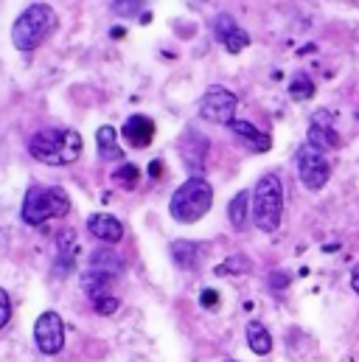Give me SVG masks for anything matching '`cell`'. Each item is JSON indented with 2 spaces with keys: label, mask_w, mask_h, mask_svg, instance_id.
Wrapping results in <instances>:
<instances>
[{
  "label": "cell",
  "mask_w": 359,
  "mask_h": 362,
  "mask_svg": "<svg viewBox=\"0 0 359 362\" xmlns=\"http://www.w3.org/2000/svg\"><path fill=\"white\" fill-rule=\"evenodd\" d=\"M141 6H143V0H112V11L118 17H135L141 11Z\"/></svg>",
  "instance_id": "7402d4cb"
},
{
  "label": "cell",
  "mask_w": 359,
  "mask_h": 362,
  "mask_svg": "<svg viewBox=\"0 0 359 362\" xmlns=\"http://www.w3.org/2000/svg\"><path fill=\"white\" fill-rule=\"evenodd\" d=\"M73 256H76V236L68 230L59 236V270H73Z\"/></svg>",
  "instance_id": "d6986e66"
},
{
  "label": "cell",
  "mask_w": 359,
  "mask_h": 362,
  "mask_svg": "<svg viewBox=\"0 0 359 362\" xmlns=\"http://www.w3.org/2000/svg\"><path fill=\"white\" fill-rule=\"evenodd\" d=\"M236 95L228 90V88H222V85H213V88H208V93L202 95V104H199V115L205 118V121H213V124H233L236 118Z\"/></svg>",
  "instance_id": "ba28073f"
},
{
  "label": "cell",
  "mask_w": 359,
  "mask_h": 362,
  "mask_svg": "<svg viewBox=\"0 0 359 362\" xmlns=\"http://www.w3.org/2000/svg\"><path fill=\"white\" fill-rule=\"evenodd\" d=\"M71 211V199L65 194V188L59 185H31L25 191L20 216L25 225H42L48 219H59Z\"/></svg>",
  "instance_id": "3957f363"
},
{
  "label": "cell",
  "mask_w": 359,
  "mask_h": 362,
  "mask_svg": "<svg viewBox=\"0 0 359 362\" xmlns=\"http://www.w3.org/2000/svg\"><path fill=\"white\" fill-rule=\"evenodd\" d=\"M281 214H283V185L278 175H264L253 191V222L259 230L272 233L281 225Z\"/></svg>",
  "instance_id": "5b68a950"
},
{
  "label": "cell",
  "mask_w": 359,
  "mask_h": 362,
  "mask_svg": "<svg viewBox=\"0 0 359 362\" xmlns=\"http://www.w3.org/2000/svg\"><path fill=\"white\" fill-rule=\"evenodd\" d=\"M247 346H250V351L253 354H259V357H267L269 351H272V337H269V332L261 326V323H247Z\"/></svg>",
  "instance_id": "2e32d148"
},
{
  "label": "cell",
  "mask_w": 359,
  "mask_h": 362,
  "mask_svg": "<svg viewBox=\"0 0 359 362\" xmlns=\"http://www.w3.org/2000/svg\"><path fill=\"white\" fill-rule=\"evenodd\" d=\"M250 270V262L245 259V256H233V259H228L222 267H216L219 275H230V272H247Z\"/></svg>",
  "instance_id": "603a6c76"
},
{
  "label": "cell",
  "mask_w": 359,
  "mask_h": 362,
  "mask_svg": "<svg viewBox=\"0 0 359 362\" xmlns=\"http://www.w3.org/2000/svg\"><path fill=\"white\" fill-rule=\"evenodd\" d=\"M172 256H175V262H177L182 270H191V267L196 264V259H199V247H196L194 242L180 239V242L172 245Z\"/></svg>",
  "instance_id": "ac0fdd59"
},
{
  "label": "cell",
  "mask_w": 359,
  "mask_h": 362,
  "mask_svg": "<svg viewBox=\"0 0 359 362\" xmlns=\"http://www.w3.org/2000/svg\"><path fill=\"white\" fill-rule=\"evenodd\" d=\"M211 205H213V188H211V182L205 180V177H188L172 194L169 211H172V216L177 222L191 225V222L202 219L211 211Z\"/></svg>",
  "instance_id": "277c9868"
},
{
  "label": "cell",
  "mask_w": 359,
  "mask_h": 362,
  "mask_svg": "<svg viewBox=\"0 0 359 362\" xmlns=\"http://www.w3.org/2000/svg\"><path fill=\"white\" fill-rule=\"evenodd\" d=\"M289 95H292L295 101H306V98H312V95H314V82H312V76L298 74V76L292 79V85H289Z\"/></svg>",
  "instance_id": "ffe728a7"
},
{
  "label": "cell",
  "mask_w": 359,
  "mask_h": 362,
  "mask_svg": "<svg viewBox=\"0 0 359 362\" xmlns=\"http://www.w3.org/2000/svg\"><path fill=\"white\" fill-rule=\"evenodd\" d=\"M124 138H126L135 149L149 146L152 138H155V121H152L149 115H132V118H126V124H124Z\"/></svg>",
  "instance_id": "7c38bea8"
},
{
  "label": "cell",
  "mask_w": 359,
  "mask_h": 362,
  "mask_svg": "<svg viewBox=\"0 0 359 362\" xmlns=\"http://www.w3.org/2000/svg\"><path fill=\"white\" fill-rule=\"evenodd\" d=\"M28 152L45 166H68L82 155V135L76 129H42L28 141Z\"/></svg>",
  "instance_id": "6da1fadb"
},
{
  "label": "cell",
  "mask_w": 359,
  "mask_h": 362,
  "mask_svg": "<svg viewBox=\"0 0 359 362\" xmlns=\"http://www.w3.org/2000/svg\"><path fill=\"white\" fill-rule=\"evenodd\" d=\"M34 343L42 354L54 357L65 349V323L57 312H42L34 323Z\"/></svg>",
  "instance_id": "9c48e42d"
},
{
  "label": "cell",
  "mask_w": 359,
  "mask_h": 362,
  "mask_svg": "<svg viewBox=\"0 0 359 362\" xmlns=\"http://www.w3.org/2000/svg\"><path fill=\"white\" fill-rule=\"evenodd\" d=\"M230 129H233V135H236V138H242L253 152H267L269 146H272V141H269L267 132L256 129L250 121H233V124H230Z\"/></svg>",
  "instance_id": "5bb4252c"
},
{
  "label": "cell",
  "mask_w": 359,
  "mask_h": 362,
  "mask_svg": "<svg viewBox=\"0 0 359 362\" xmlns=\"http://www.w3.org/2000/svg\"><path fill=\"white\" fill-rule=\"evenodd\" d=\"M228 362H233V360H228Z\"/></svg>",
  "instance_id": "f1b7e54d"
},
{
  "label": "cell",
  "mask_w": 359,
  "mask_h": 362,
  "mask_svg": "<svg viewBox=\"0 0 359 362\" xmlns=\"http://www.w3.org/2000/svg\"><path fill=\"white\" fill-rule=\"evenodd\" d=\"M112 180L121 182L124 188H135L138 180H141V172H138V166H135V163H124V166L112 175Z\"/></svg>",
  "instance_id": "44dd1931"
},
{
  "label": "cell",
  "mask_w": 359,
  "mask_h": 362,
  "mask_svg": "<svg viewBox=\"0 0 359 362\" xmlns=\"http://www.w3.org/2000/svg\"><path fill=\"white\" fill-rule=\"evenodd\" d=\"M298 177L309 191H320L331 177V166L326 160V152H320L312 144L300 146V152H298Z\"/></svg>",
  "instance_id": "52a82bcc"
},
{
  "label": "cell",
  "mask_w": 359,
  "mask_h": 362,
  "mask_svg": "<svg viewBox=\"0 0 359 362\" xmlns=\"http://www.w3.org/2000/svg\"><path fill=\"white\" fill-rule=\"evenodd\" d=\"M8 317H11V300H8V292L0 289V329L8 323Z\"/></svg>",
  "instance_id": "d4e9b609"
},
{
  "label": "cell",
  "mask_w": 359,
  "mask_h": 362,
  "mask_svg": "<svg viewBox=\"0 0 359 362\" xmlns=\"http://www.w3.org/2000/svg\"><path fill=\"white\" fill-rule=\"evenodd\" d=\"M149 172H152V177H160V172H163V166H160V160H155V163L149 166Z\"/></svg>",
  "instance_id": "83f0119b"
},
{
  "label": "cell",
  "mask_w": 359,
  "mask_h": 362,
  "mask_svg": "<svg viewBox=\"0 0 359 362\" xmlns=\"http://www.w3.org/2000/svg\"><path fill=\"white\" fill-rule=\"evenodd\" d=\"M95 144H98V155H101L104 160H124V152H121V146H118V132H115L110 124L98 127Z\"/></svg>",
  "instance_id": "9a60e30c"
},
{
  "label": "cell",
  "mask_w": 359,
  "mask_h": 362,
  "mask_svg": "<svg viewBox=\"0 0 359 362\" xmlns=\"http://www.w3.org/2000/svg\"><path fill=\"white\" fill-rule=\"evenodd\" d=\"M88 230L98 242H107V245H115L124 236V225L110 214H93L88 219Z\"/></svg>",
  "instance_id": "4fadbf2b"
},
{
  "label": "cell",
  "mask_w": 359,
  "mask_h": 362,
  "mask_svg": "<svg viewBox=\"0 0 359 362\" xmlns=\"http://www.w3.org/2000/svg\"><path fill=\"white\" fill-rule=\"evenodd\" d=\"M124 270V262L112 253V250H95L90 256V264L82 275V286L90 298L107 295V286L112 284V278H118Z\"/></svg>",
  "instance_id": "8992f818"
},
{
  "label": "cell",
  "mask_w": 359,
  "mask_h": 362,
  "mask_svg": "<svg viewBox=\"0 0 359 362\" xmlns=\"http://www.w3.org/2000/svg\"><path fill=\"white\" fill-rule=\"evenodd\" d=\"M351 289L359 295V264L354 267V272H351Z\"/></svg>",
  "instance_id": "4316f807"
},
{
  "label": "cell",
  "mask_w": 359,
  "mask_h": 362,
  "mask_svg": "<svg viewBox=\"0 0 359 362\" xmlns=\"http://www.w3.org/2000/svg\"><path fill=\"white\" fill-rule=\"evenodd\" d=\"M57 25V11L48 6V3H31L11 25V42L14 48L20 51H34L40 48L48 34L54 31Z\"/></svg>",
  "instance_id": "7a4b0ae2"
},
{
  "label": "cell",
  "mask_w": 359,
  "mask_h": 362,
  "mask_svg": "<svg viewBox=\"0 0 359 362\" xmlns=\"http://www.w3.org/2000/svg\"><path fill=\"white\" fill-rule=\"evenodd\" d=\"M213 34H216V40H219L230 54H239V51H245V48L250 45V34H247L230 14H219V17L213 20Z\"/></svg>",
  "instance_id": "30bf717a"
},
{
  "label": "cell",
  "mask_w": 359,
  "mask_h": 362,
  "mask_svg": "<svg viewBox=\"0 0 359 362\" xmlns=\"http://www.w3.org/2000/svg\"><path fill=\"white\" fill-rule=\"evenodd\" d=\"M247 208H250V194L247 191H239L230 199V205H228V216H230V225L236 230H245V225H247Z\"/></svg>",
  "instance_id": "e0dca14e"
},
{
  "label": "cell",
  "mask_w": 359,
  "mask_h": 362,
  "mask_svg": "<svg viewBox=\"0 0 359 362\" xmlns=\"http://www.w3.org/2000/svg\"><path fill=\"white\" fill-rule=\"evenodd\" d=\"M202 303H205V306H216V303H219V295H216L213 289H205V292H202Z\"/></svg>",
  "instance_id": "484cf974"
},
{
  "label": "cell",
  "mask_w": 359,
  "mask_h": 362,
  "mask_svg": "<svg viewBox=\"0 0 359 362\" xmlns=\"http://www.w3.org/2000/svg\"><path fill=\"white\" fill-rule=\"evenodd\" d=\"M93 306H95L98 315H115L118 298H112V295H98V298H93Z\"/></svg>",
  "instance_id": "cb8c5ba5"
},
{
  "label": "cell",
  "mask_w": 359,
  "mask_h": 362,
  "mask_svg": "<svg viewBox=\"0 0 359 362\" xmlns=\"http://www.w3.org/2000/svg\"><path fill=\"white\" fill-rule=\"evenodd\" d=\"M306 144L317 146L320 152L334 149V146L340 144V135H337V129L331 127L329 112H314V121H312V127H309V141H306Z\"/></svg>",
  "instance_id": "8fae6325"
}]
</instances>
